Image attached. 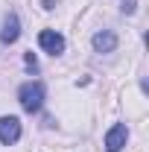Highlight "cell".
Masks as SVG:
<instances>
[{"label": "cell", "instance_id": "6da1fadb", "mask_svg": "<svg viewBox=\"0 0 149 152\" xmlns=\"http://www.w3.org/2000/svg\"><path fill=\"white\" fill-rule=\"evenodd\" d=\"M18 102L23 111L35 114L41 105H44V85L41 82H23L18 88Z\"/></svg>", "mask_w": 149, "mask_h": 152}, {"label": "cell", "instance_id": "7a4b0ae2", "mask_svg": "<svg viewBox=\"0 0 149 152\" xmlns=\"http://www.w3.org/2000/svg\"><path fill=\"white\" fill-rule=\"evenodd\" d=\"M38 44H41V50L50 53V56H58V53L64 50V38H61V32H56V29H41V32H38Z\"/></svg>", "mask_w": 149, "mask_h": 152}, {"label": "cell", "instance_id": "3957f363", "mask_svg": "<svg viewBox=\"0 0 149 152\" xmlns=\"http://www.w3.org/2000/svg\"><path fill=\"white\" fill-rule=\"evenodd\" d=\"M126 140H129L126 123H114L111 129L105 132V149H108V152H120L123 146H126Z\"/></svg>", "mask_w": 149, "mask_h": 152}, {"label": "cell", "instance_id": "277c9868", "mask_svg": "<svg viewBox=\"0 0 149 152\" xmlns=\"http://www.w3.org/2000/svg\"><path fill=\"white\" fill-rule=\"evenodd\" d=\"M20 137V120L18 117H0V143H6V146H12V143H18Z\"/></svg>", "mask_w": 149, "mask_h": 152}, {"label": "cell", "instance_id": "5b68a950", "mask_svg": "<svg viewBox=\"0 0 149 152\" xmlns=\"http://www.w3.org/2000/svg\"><path fill=\"white\" fill-rule=\"evenodd\" d=\"M18 35H20V20H18L15 12H9L6 20H3V29H0V41H3V44H15Z\"/></svg>", "mask_w": 149, "mask_h": 152}, {"label": "cell", "instance_id": "8992f818", "mask_svg": "<svg viewBox=\"0 0 149 152\" xmlns=\"http://www.w3.org/2000/svg\"><path fill=\"white\" fill-rule=\"evenodd\" d=\"M93 50H96V53H114V50H117V35H114L111 29L96 32V35H93Z\"/></svg>", "mask_w": 149, "mask_h": 152}]
</instances>
